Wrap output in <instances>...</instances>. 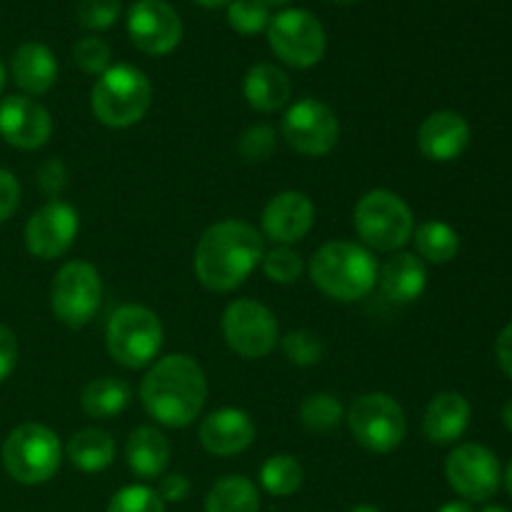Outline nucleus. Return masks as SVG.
<instances>
[{
  "mask_svg": "<svg viewBox=\"0 0 512 512\" xmlns=\"http://www.w3.org/2000/svg\"><path fill=\"white\" fill-rule=\"evenodd\" d=\"M263 255V235L253 225L245 220H220L195 245V278L210 293H230L250 278Z\"/></svg>",
  "mask_w": 512,
  "mask_h": 512,
  "instance_id": "f257e3e1",
  "label": "nucleus"
},
{
  "mask_svg": "<svg viewBox=\"0 0 512 512\" xmlns=\"http://www.w3.org/2000/svg\"><path fill=\"white\" fill-rule=\"evenodd\" d=\"M208 400V380L190 355L173 353L158 358L140 383V403L155 423L165 428H188Z\"/></svg>",
  "mask_w": 512,
  "mask_h": 512,
  "instance_id": "f03ea898",
  "label": "nucleus"
},
{
  "mask_svg": "<svg viewBox=\"0 0 512 512\" xmlns=\"http://www.w3.org/2000/svg\"><path fill=\"white\" fill-rule=\"evenodd\" d=\"M308 273L325 298L355 303L378 283V260L365 245L353 240H330L313 253Z\"/></svg>",
  "mask_w": 512,
  "mask_h": 512,
  "instance_id": "7ed1b4c3",
  "label": "nucleus"
},
{
  "mask_svg": "<svg viewBox=\"0 0 512 512\" xmlns=\"http://www.w3.org/2000/svg\"><path fill=\"white\" fill-rule=\"evenodd\" d=\"M153 103L148 75L130 63H115L98 75L90 90V110L105 128L123 130L140 123Z\"/></svg>",
  "mask_w": 512,
  "mask_h": 512,
  "instance_id": "20e7f679",
  "label": "nucleus"
},
{
  "mask_svg": "<svg viewBox=\"0 0 512 512\" xmlns=\"http://www.w3.org/2000/svg\"><path fill=\"white\" fill-rule=\"evenodd\" d=\"M353 225L368 250L398 253L413 240L415 218L410 205L393 190H370L355 203Z\"/></svg>",
  "mask_w": 512,
  "mask_h": 512,
  "instance_id": "39448f33",
  "label": "nucleus"
},
{
  "mask_svg": "<svg viewBox=\"0 0 512 512\" xmlns=\"http://www.w3.org/2000/svg\"><path fill=\"white\" fill-rule=\"evenodd\" d=\"M163 323L145 305H120L105 325V348L110 358L128 370L153 365L163 348Z\"/></svg>",
  "mask_w": 512,
  "mask_h": 512,
  "instance_id": "423d86ee",
  "label": "nucleus"
},
{
  "mask_svg": "<svg viewBox=\"0 0 512 512\" xmlns=\"http://www.w3.org/2000/svg\"><path fill=\"white\" fill-rule=\"evenodd\" d=\"M63 463L60 438L40 423H23L3 443V468L15 483L43 485L55 478Z\"/></svg>",
  "mask_w": 512,
  "mask_h": 512,
  "instance_id": "0eeeda50",
  "label": "nucleus"
},
{
  "mask_svg": "<svg viewBox=\"0 0 512 512\" xmlns=\"http://www.w3.org/2000/svg\"><path fill=\"white\" fill-rule=\"evenodd\" d=\"M345 423L360 448L378 455L393 453L408 435L403 405L388 393H365L355 398L345 413Z\"/></svg>",
  "mask_w": 512,
  "mask_h": 512,
  "instance_id": "6e6552de",
  "label": "nucleus"
},
{
  "mask_svg": "<svg viewBox=\"0 0 512 512\" xmlns=\"http://www.w3.org/2000/svg\"><path fill=\"white\" fill-rule=\"evenodd\" d=\"M103 303V278L98 268L85 260H70L55 273L50 285V308L68 328H83Z\"/></svg>",
  "mask_w": 512,
  "mask_h": 512,
  "instance_id": "1a4fd4ad",
  "label": "nucleus"
},
{
  "mask_svg": "<svg viewBox=\"0 0 512 512\" xmlns=\"http://www.w3.org/2000/svg\"><path fill=\"white\" fill-rule=\"evenodd\" d=\"M265 35H268V45L275 58H280L290 68H313L323 60L325 48H328L323 23L313 13L300 8L280 10L278 15H273Z\"/></svg>",
  "mask_w": 512,
  "mask_h": 512,
  "instance_id": "9d476101",
  "label": "nucleus"
},
{
  "mask_svg": "<svg viewBox=\"0 0 512 512\" xmlns=\"http://www.w3.org/2000/svg\"><path fill=\"white\" fill-rule=\"evenodd\" d=\"M223 338L235 355L245 360H260L275 350L280 343L278 320L268 305L253 298H240L225 308Z\"/></svg>",
  "mask_w": 512,
  "mask_h": 512,
  "instance_id": "9b49d317",
  "label": "nucleus"
},
{
  "mask_svg": "<svg viewBox=\"0 0 512 512\" xmlns=\"http://www.w3.org/2000/svg\"><path fill=\"white\" fill-rule=\"evenodd\" d=\"M283 138L305 158H323L338 145V115L315 98H303L288 108L283 118Z\"/></svg>",
  "mask_w": 512,
  "mask_h": 512,
  "instance_id": "f8f14e48",
  "label": "nucleus"
},
{
  "mask_svg": "<svg viewBox=\"0 0 512 512\" xmlns=\"http://www.w3.org/2000/svg\"><path fill=\"white\" fill-rule=\"evenodd\" d=\"M445 478L460 498L470 503H485L498 493L503 483V468L498 455L478 443H463L445 460Z\"/></svg>",
  "mask_w": 512,
  "mask_h": 512,
  "instance_id": "ddd939ff",
  "label": "nucleus"
},
{
  "mask_svg": "<svg viewBox=\"0 0 512 512\" xmlns=\"http://www.w3.org/2000/svg\"><path fill=\"white\" fill-rule=\"evenodd\" d=\"M128 38L140 53L168 55L183 40V20L168 0H135L128 10Z\"/></svg>",
  "mask_w": 512,
  "mask_h": 512,
  "instance_id": "4468645a",
  "label": "nucleus"
},
{
  "mask_svg": "<svg viewBox=\"0 0 512 512\" xmlns=\"http://www.w3.org/2000/svg\"><path fill=\"white\" fill-rule=\"evenodd\" d=\"M78 210L65 200L53 198L35 210L25 223V248L38 260H55L70 250L78 238Z\"/></svg>",
  "mask_w": 512,
  "mask_h": 512,
  "instance_id": "2eb2a0df",
  "label": "nucleus"
},
{
  "mask_svg": "<svg viewBox=\"0 0 512 512\" xmlns=\"http://www.w3.org/2000/svg\"><path fill=\"white\" fill-rule=\"evenodd\" d=\"M53 133L50 113L30 95H8L0 100V138L18 150L43 148Z\"/></svg>",
  "mask_w": 512,
  "mask_h": 512,
  "instance_id": "dca6fc26",
  "label": "nucleus"
},
{
  "mask_svg": "<svg viewBox=\"0 0 512 512\" xmlns=\"http://www.w3.org/2000/svg\"><path fill=\"white\" fill-rule=\"evenodd\" d=\"M263 235L275 245H295L313 230L315 205L300 190H283L263 210Z\"/></svg>",
  "mask_w": 512,
  "mask_h": 512,
  "instance_id": "f3484780",
  "label": "nucleus"
},
{
  "mask_svg": "<svg viewBox=\"0 0 512 512\" xmlns=\"http://www.w3.org/2000/svg\"><path fill=\"white\" fill-rule=\"evenodd\" d=\"M200 445L210 455L218 458H233L245 453L255 440V423L245 410L220 408L205 415L198 428Z\"/></svg>",
  "mask_w": 512,
  "mask_h": 512,
  "instance_id": "a211bd4d",
  "label": "nucleus"
},
{
  "mask_svg": "<svg viewBox=\"0 0 512 512\" xmlns=\"http://www.w3.org/2000/svg\"><path fill=\"white\" fill-rule=\"evenodd\" d=\"M470 145V125L455 110L430 113L418 128V148L433 163L458 160Z\"/></svg>",
  "mask_w": 512,
  "mask_h": 512,
  "instance_id": "6ab92c4d",
  "label": "nucleus"
},
{
  "mask_svg": "<svg viewBox=\"0 0 512 512\" xmlns=\"http://www.w3.org/2000/svg\"><path fill=\"white\" fill-rule=\"evenodd\" d=\"M380 293L395 305L415 303L425 293L428 270L425 263L413 253H395L383 268H378Z\"/></svg>",
  "mask_w": 512,
  "mask_h": 512,
  "instance_id": "aec40b11",
  "label": "nucleus"
},
{
  "mask_svg": "<svg viewBox=\"0 0 512 512\" xmlns=\"http://www.w3.org/2000/svg\"><path fill=\"white\" fill-rule=\"evenodd\" d=\"M470 425V403L460 393H440L423 415V433L435 445H453Z\"/></svg>",
  "mask_w": 512,
  "mask_h": 512,
  "instance_id": "412c9836",
  "label": "nucleus"
},
{
  "mask_svg": "<svg viewBox=\"0 0 512 512\" xmlns=\"http://www.w3.org/2000/svg\"><path fill=\"white\" fill-rule=\"evenodd\" d=\"M10 70H13V80L25 95H43L58 80V60H55L53 50L43 43H23L13 53L10 60Z\"/></svg>",
  "mask_w": 512,
  "mask_h": 512,
  "instance_id": "4be33fe9",
  "label": "nucleus"
},
{
  "mask_svg": "<svg viewBox=\"0 0 512 512\" xmlns=\"http://www.w3.org/2000/svg\"><path fill=\"white\" fill-rule=\"evenodd\" d=\"M293 93L288 73L275 63H258L245 73L243 95L248 105L258 113H275L285 108Z\"/></svg>",
  "mask_w": 512,
  "mask_h": 512,
  "instance_id": "5701e85b",
  "label": "nucleus"
},
{
  "mask_svg": "<svg viewBox=\"0 0 512 512\" xmlns=\"http://www.w3.org/2000/svg\"><path fill=\"white\" fill-rule=\"evenodd\" d=\"M125 460L130 473L143 480L160 478L170 463V443L158 428L140 425L128 435L125 443Z\"/></svg>",
  "mask_w": 512,
  "mask_h": 512,
  "instance_id": "b1692460",
  "label": "nucleus"
},
{
  "mask_svg": "<svg viewBox=\"0 0 512 512\" xmlns=\"http://www.w3.org/2000/svg\"><path fill=\"white\" fill-rule=\"evenodd\" d=\"M63 453L80 473H103L115 460V440L105 430L85 428L70 435Z\"/></svg>",
  "mask_w": 512,
  "mask_h": 512,
  "instance_id": "393cba45",
  "label": "nucleus"
},
{
  "mask_svg": "<svg viewBox=\"0 0 512 512\" xmlns=\"http://www.w3.org/2000/svg\"><path fill=\"white\" fill-rule=\"evenodd\" d=\"M130 398H133V393H130V385L125 380L103 375V378H95L85 385L83 393H80V405H83L88 418L110 420L118 418L128 408Z\"/></svg>",
  "mask_w": 512,
  "mask_h": 512,
  "instance_id": "a878e982",
  "label": "nucleus"
},
{
  "mask_svg": "<svg viewBox=\"0 0 512 512\" xmlns=\"http://www.w3.org/2000/svg\"><path fill=\"white\" fill-rule=\"evenodd\" d=\"M205 512H260V493L245 475H225L210 488Z\"/></svg>",
  "mask_w": 512,
  "mask_h": 512,
  "instance_id": "bb28decb",
  "label": "nucleus"
},
{
  "mask_svg": "<svg viewBox=\"0 0 512 512\" xmlns=\"http://www.w3.org/2000/svg\"><path fill=\"white\" fill-rule=\"evenodd\" d=\"M415 250L418 258L425 263L445 265L458 255L460 250V235L453 225L443 223V220H428L420 223L413 233Z\"/></svg>",
  "mask_w": 512,
  "mask_h": 512,
  "instance_id": "cd10ccee",
  "label": "nucleus"
},
{
  "mask_svg": "<svg viewBox=\"0 0 512 512\" xmlns=\"http://www.w3.org/2000/svg\"><path fill=\"white\" fill-rule=\"evenodd\" d=\"M303 465L293 458V455H273L260 468V485L265 493L275 495V498H288V495L298 493L303 485Z\"/></svg>",
  "mask_w": 512,
  "mask_h": 512,
  "instance_id": "c85d7f7f",
  "label": "nucleus"
},
{
  "mask_svg": "<svg viewBox=\"0 0 512 512\" xmlns=\"http://www.w3.org/2000/svg\"><path fill=\"white\" fill-rule=\"evenodd\" d=\"M345 420V408L335 395L330 393H310L300 403V423L310 433H330Z\"/></svg>",
  "mask_w": 512,
  "mask_h": 512,
  "instance_id": "c756f323",
  "label": "nucleus"
},
{
  "mask_svg": "<svg viewBox=\"0 0 512 512\" xmlns=\"http://www.w3.org/2000/svg\"><path fill=\"white\" fill-rule=\"evenodd\" d=\"M270 5L265 0H230L228 25L240 35L265 33L270 25Z\"/></svg>",
  "mask_w": 512,
  "mask_h": 512,
  "instance_id": "7c9ffc66",
  "label": "nucleus"
},
{
  "mask_svg": "<svg viewBox=\"0 0 512 512\" xmlns=\"http://www.w3.org/2000/svg\"><path fill=\"white\" fill-rule=\"evenodd\" d=\"M263 265V273L268 275V280L278 285H290L295 280H300L305 270V260L298 250H293L290 245H275L273 250L263 255L260 260Z\"/></svg>",
  "mask_w": 512,
  "mask_h": 512,
  "instance_id": "2f4dec72",
  "label": "nucleus"
},
{
  "mask_svg": "<svg viewBox=\"0 0 512 512\" xmlns=\"http://www.w3.org/2000/svg\"><path fill=\"white\" fill-rule=\"evenodd\" d=\"M283 353L288 358L290 365H298V368H310V365H318L325 355L323 340L318 338L310 330H290L283 340Z\"/></svg>",
  "mask_w": 512,
  "mask_h": 512,
  "instance_id": "473e14b6",
  "label": "nucleus"
},
{
  "mask_svg": "<svg viewBox=\"0 0 512 512\" xmlns=\"http://www.w3.org/2000/svg\"><path fill=\"white\" fill-rule=\"evenodd\" d=\"M108 512H165V503L148 485H125L110 498Z\"/></svg>",
  "mask_w": 512,
  "mask_h": 512,
  "instance_id": "72a5a7b5",
  "label": "nucleus"
},
{
  "mask_svg": "<svg viewBox=\"0 0 512 512\" xmlns=\"http://www.w3.org/2000/svg\"><path fill=\"white\" fill-rule=\"evenodd\" d=\"M110 48L103 38L98 35H88V38H80L73 45V63L78 65L83 73L88 75H103L110 68Z\"/></svg>",
  "mask_w": 512,
  "mask_h": 512,
  "instance_id": "f704fd0d",
  "label": "nucleus"
},
{
  "mask_svg": "<svg viewBox=\"0 0 512 512\" xmlns=\"http://www.w3.org/2000/svg\"><path fill=\"white\" fill-rule=\"evenodd\" d=\"M75 18H78L80 28L90 30V33L108 30L120 18V0H80Z\"/></svg>",
  "mask_w": 512,
  "mask_h": 512,
  "instance_id": "c9c22d12",
  "label": "nucleus"
},
{
  "mask_svg": "<svg viewBox=\"0 0 512 512\" xmlns=\"http://www.w3.org/2000/svg\"><path fill=\"white\" fill-rule=\"evenodd\" d=\"M275 150V130L270 125H250L238 140V153L245 163H263Z\"/></svg>",
  "mask_w": 512,
  "mask_h": 512,
  "instance_id": "e433bc0d",
  "label": "nucleus"
},
{
  "mask_svg": "<svg viewBox=\"0 0 512 512\" xmlns=\"http://www.w3.org/2000/svg\"><path fill=\"white\" fill-rule=\"evenodd\" d=\"M38 185L45 195H50V198L63 193L65 185H68V168H65L63 160L50 158L45 160V163H40Z\"/></svg>",
  "mask_w": 512,
  "mask_h": 512,
  "instance_id": "4c0bfd02",
  "label": "nucleus"
},
{
  "mask_svg": "<svg viewBox=\"0 0 512 512\" xmlns=\"http://www.w3.org/2000/svg\"><path fill=\"white\" fill-rule=\"evenodd\" d=\"M20 205V183L10 170L0 168V223L10 218Z\"/></svg>",
  "mask_w": 512,
  "mask_h": 512,
  "instance_id": "58836bf2",
  "label": "nucleus"
},
{
  "mask_svg": "<svg viewBox=\"0 0 512 512\" xmlns=\"http://www.w3.org/2000/svg\"><path fill=\"white\" fill-rule=\"evenodd\" d=\"M18 363V338L8 325L0 323V383L10 378Z\"/></svg>",
  "mask_w": 512,
  "mask_h": 512,
  "instance_id": "ea45409f",
  "label": "nucleus"
},
{
  "mask_svg": "<svg viewBox=\"0 0 512 512\" xmlns=\"http://www.w3.org/2000/svg\"><path fill=\"white\" fill-rule=\"evenodd\" d=\"M190 493V480L183 473H168L158 485V495L163 503H183Z\"/></svg>",
  "mask_w": 512,
  "mask_h": 512,
  "instance_id": "a19ab883",
  "label": "nucleus"
},
{
  "mask_svg": "<svg viewBox=\"0 0 512 512\" xmlns=\"http://www.w3.org/2000/svg\"><path fill=\"white\" fill-rule=\"evenodd\" d=\"M495 358H498L500 370L512 380V323L505 325L495 340Z\"/></svg>",
  "mask_w": 512,
  "mask_h": 512,
  "instance_id": "79ce46f5",
  "label": "nucleus"
},
{
  "mask_svg": "<svg viewBox=\"0 0 512 512\" xmlns=\"http://www.w3.org/2000/svg\"><path fill=\"white\" fill-rule=\"evenodd\" d=\"M438 512H473V508L468 503H463V500H453V503H445Z\"/></svg>",
  "mask_w": 512,
  "mask_h": 512,
  "instance_id": "37998d69",
  "label": "nucleus"
},
{
  "mask_svg": "<svg viewBox=\"0 0 512 512\" xmlns=\"http://www.w3.org/2000/svg\"><path fill=\"white\" fill-rule=\"evenodd\" d=\"M503 423H505V428L512 433V398L505 403V408H503Z\"/></svg>",
  "mask_w": 512,
  "mask_h": 512,
  "instance_id": "c03bdc74",
  "label": "nucleus"
},
{
  "mask_svg": "<svg viewBox=\"0 0 512 512\" xmlns=\"http://www.w3.org/2000/svg\"><path fill=\"white\" fill-rule=\"evenodd\" d=\"M193 3L203 5V8H223V5H228L230 0H193Z\"/></svg>",
  "mask_w": 512,
  "mask_h": 512,
  "instance_id": "a18cd8bd",
  "label": "nucleus"
},
{
  "mask_svg": "<svg viewBox=\"0 0 512 512\" xmlns=\"http://www.w3.org/2000/svg\"><path fill=\"white\" fill-rule=\"evenodd\" d=\"M505 488H508V493L512 498V460L508 463V468H505Z\"/></svg>",
  "mask_w": 512,
  "mask_h": 512,
  "instance_id": "49530a36",
  "label": "nucleus"
},
{
  "mask_svg": "<svg viewBox=\"0 0 512 512\" xmlns=\"http://www.w3.org/2000/svg\"><path fill=\"white\" fill-rule=\"evenodd\" d=\"M348 512H380V510L373 508V505H355V508H350Z\"/></svg>",
  "mask_w": 512,
  "mask_h": 512,
  "instance_id": "de8ad7c7",
  "label": "nucleus"
},
{
  "mask_svg": "<svg viewBox=\"0 0 512 512\" xmlns=\"http://www.w3.org/2000/svg\"><path fill=\"white\" fill-rule=\"evenodd\" d=\"M5 80H8L5 78V65H3V60H0V93L5 90Z\"/></svg>",
  "mask_w": 512,
  "mask_h": 512,
  "instance_id": "09e8293b",
  "label": "nucleus"
},
{
  "mask_svg": "<svg viewBox=\"0 0 512 512\" xmlns=\"http://www.w3.org/2000/svg\"><path fill=\"white\" fill-rule=\"evenodd\" d=\"M483 512H510V510H505V508H500V505H493V508H485Z\"/></svg>",
  "mask_w": 512,
  "mask_h": 512,
  "instance_id": "8fccbe9b",
  "label": "nucleus"
},
{
  "mask_svg": "<svg viewBox=\"0 0 512 512\" xmlns=\"http://www.w3.org/2000/svg\"><path fill=\"white\" fill-rule=\"evenodd\" d=\"M265 3H268V5H285V3H290V0H265Z\"/></svg>",
  "mask_w": 512,
  "mask_h": 512,
  "instance_id": "3c124183",
  "label": "nucleus"
},
{
  "mask_svg": "<svg viewBox=\"0 0 512 512\" xmlns=\"http://www.w3.org/2000/svg\"><path fill=\"white\" fill-rule=\"evenodd\" d=\"M330 3H353V0H330Z\"/></svg>",
  "mask_w": 512,
  "mask_h": 512,
  "instance_id": "603ef678",
  "label": "nucleus"
}]
</instances>
